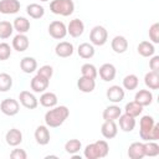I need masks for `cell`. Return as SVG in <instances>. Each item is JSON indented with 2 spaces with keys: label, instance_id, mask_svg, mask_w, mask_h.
<instances>
[{
  "label": "cell",
  "instance_id": "d590c367",
  "mask_svg": "<svg viewBox=\"0 0 159 159\" xmlns=\"http://www.w3.org/2000/svg\"><path fill=\"white\" fill-rule=\"evenodd\" d=\"M80 149H82V143L78 139H70L65 143V150L71 155L78 153Z\"/></svg>",
  "mask_w": 159,
  "mask_h": 159
},
{
  "label": "cell",
  "instance_id": "ffe728a7",
  "mask_svg": "<svg viewBox=\"0 0 159 159\" xmlns=\"http://www.w3.org/2000/svg\"><path fill=\"white\" fill-rule=\"evenodd\" d=\"M128 157L130 159H143L145 157L144 143L143 142H133L128 148Z\"/></svg>",
  "mask_w": 159,
  "mask_h": 159
},
{
  "label": "cell",
  "instance_id": "d4e9b609",
  "mask_svg": "<svg viewBox=\"0 0 159 159\" xmlns=\"http://www.w3.org/2000/svg\"><path fill=\"white\" fill-rule=\"evenodd\" d=\"M20 68L24 73H32L37 70V61L34 57L26 56L20 61Z\"/></svg>",
  "mask_w": 159,
  "mask_h": 159
},
{
  "label": "cell",
  "instance_id": "8fae6325",
  "mask_svg": "<svg viewBox=\"0 0 159 159\" xmlns=\"http://www.w3.org/2000/svg\"><path fill=\"white\" fill-rule=\"evenodd\" d=\"M98 75L103 81L111 82L116 78V75H117L116 66L112 63H103L98 70Z\"/></svg>",
  "mask_w": 159,
  "mask_h": 159
},
{
  "label": "cell",
  "instance_id": "2e32d148",
  "mask_svg": "<svg viewBox=\"0 0 159 159\" xmlns=\"http://www.w3.org/2000/svg\"><path fill=\"white\" fill-rule=\"evenodd\" d=\"M5 140L10 147H17L22 142V133L17 128H11L5 134Z\"/></svg>",
  "mask_w": 159,
  "mask_h": 159
},
{
  "label": "cell",
  "instance_id": "d6986e66",
  "mask_svg": "<svg viewBox=\"0 0 159 159\" xmlns=\"http://www.w3.org/2000/svg\"><path fill=\"white\" fill-rule=\"evenodd\" d=\"M118 120H119V128L123 132H125V133L132 132L135 128V124H137L135 118L132 117V116H129V114H127V113H124V114L122 113L118 117Z\"/></svg>",
  "mask_w": 159,
  "mask_h": 159
},
{
  "label": "cell",
  "instance_id": "f6af8a7d",
  "mask_svg": "<svg viewBox=\"0 0 159 159\" xmlns=\"http://www.w3.org/2000/svg\"><path fill=\"white\" fill-rule=\"evenodd\" d=\"M158 139H159V124L155 123L152 129V140H158Z\"/></svg>",
  "mask_w": 159,
  "mask_h": 159
},
{
  "label": "cell",
  "instance_id": "3957f363",
  "mask_svg": "<svg viewBox=\"0 0 159 159\" xmlns=\"http://www.w3.org/2000/svg\"><path fill=\"white\" fill-rule=\"evenodd\" d=\"M155 124V120L152 116H143L139 120V137L144 142L152 140V129Z\"/></svg>",
  "mask_w": 159,
  "mask_h": 159
},
{
  "label": "cell",
  "instance_id": "ee69618b",
  "mask_svg": "<svg viewBox=\"0 0 159 159\" xmlns=\"http://www.w3.org/2000/svg\"><path fill=\"white\" fill-rule=\"evenodd\" d=\"M149 67L152 71H159V56L157 55H153L149 60Z\"/></svg>",
  "mask_w": 159,
  "mask_h": 159
},
{
  "label": "cell",
  "instance_id": "7bdbcfd3",
  "mask_svg": "<svg viewBox=\"0 0 159 159\" xmlns=\"http://www.w3.org/2000/svg\"><path fill=\"white\" fill-rule=\"evenodd\" d=\"M10 158L12 159H26L27 158V153L24 149H12V152L10 153Z\"/></svg>",
  "mask_w": 159,
  "mask_h": 159
},
{
  "label": "cell",
  "instance_id": "5bb4252c",
  "mask_svg": "<svg viewBox=\"0 0 159 159\" xmlns=\"http://www.w3.org/2000/svg\"><path fill=\"white\" fill-rule=\"evenodd\" d=\"M73 52H75V47L68 41H61L55 47V53L58 57H62V58H67V57L72 56Z\"/></svg>",
  "mask_w": 159,
  "mask_h": 159
},
{
  "label": "cell",
  "instance_id": "74e56055",
  "mask_svg": "<svg viewBox=\"0 0 159 159\" xmlns=\"http://www.w3.org/2000/svg\"><path fill=\"white\" fill-rule=\"evenodd\" d=\"M83 155L87 159H98L99 158V153H98V149L96 147V143L87 144L84 150H83Z\"/></svg>",
  "mask_w": 159,
  "mask_h": 159
},
{
  "label": "cell",
  "instance_id": "1f68e13d",
  "mask_svg": "<svg viewBox=\"0 0 159 159\" xmlns=\"http://www.w3.org/2000/svg\"><path fill=\"white\" fill-rule=\"evenodd\" d=\"M143 108H144V107H142L139 103H137L135 101H132V102H128V103L125 104V107H124V113H127V114H129V116L137 118V117H139V116L142 114Z\"/></svg>",
  "mask_w": 159,
  "mask_h": 159
},
{
  "label": "cell",
  "instance_id": "bcb514c9",
  "mask_svg": "<svg viewBox=\"0 0 159 159\" xmlns=\"http://www.w3.org/2000/svg\"><path fill=\"white\" fill-rule=\"evenodd\" d=\"M40 1H43L45 2V1H48V0H40Z\"/></svg>",
  "mask_w": 159,
  "mask_h": 159
},
{
  "label": "cell",
  "instance_id": "f35d334b",
  "mask_svg": "<svg viewBox=\"0 0 159 159\" xmlns=\"http://www.w3.org/2000/svg\"><path fill=\"white\" fill-rule=\"evenodd\" d=\"M149 39L153 43H159V22H154L149 27Z\"/></svg>",
  "mask_w": 159,
  "mask_h": 159
},
{
  "label": "cell",
  "instance_id": "5b68a950",
  "mask_svg": "<svg viewBox=\"0 0 159 159\" xmlns=\"http://www.w3.org/2000/svg\"><path fill=\"white\" fill-rule=\"evenodd\" d=\"M48 34L55 40H62L67 35V26L60 20H55L48 25Z\"/></svg>",
  "mask_w": 159,
  "mask_h": 159
},
{
  "label": "cell",
  "instance_id": "484cf974",
  "mask_svg": "<svg viewBox=\"0 0 159 159\" xmlns=\"http://www.w3.org/2000/svg\"><path fill=\"white\" fill-rule=\"evenodd\" d=\"M57 96L53 93V92H42V94L40 96V104L46 107V108H52L55 106H57Z\"/></svg>",
  "mask_w": 159,
  "mask_h": 159
},
{
  "label": "cell",
  "instance_id": "8992f818",
  "mask_svg": "<svg viewBox=\"0 0 159 159\" xmlns=\"http://www.w3.org/2000/svg\"><path fill=\"white\" fill-rule=\"evenodd\" d=\"M0 111L9 117L16 116L20 111V103L14 98H5L4 101L0 102Z\"/></svg>",
  "mask_w": 159,
  "mask_h": 159
},
{
  "label": "cell",
  "instance_id": "7c38bea8",
  "mask_svg": "<svg viewBox=\"0 0 159 159\" xmlns=\"http://www.w3.org/2000/svg\"><path fill=\"white\" fill-rule=\"evenodd\" d=\"M34 135H35L36 143L40 144V145H47L50 143L51 134H50V130H48V127L47 125H39L35 129Z\"/></svg>",
  "mask_w": 159,
  "mask_h": 159
},
{
  "label": "cell",
  "instance_id": "9a60e30c",
  "mask_svg": "<svg viewBox=\"0 0 159 159\" xmlns=\"http://www.w3.org/2000/svg\"><path fill=\"white\" fill-rule=\"evenodd\" d=\"M30 46V40L26 36V34H17L12 39V48L17 52H24L29 48Z\"/></svg>",
  "mask_w": 159,
  "mask_h": 159
},
{
  "label": "cell",
  "instance_id": "60d3db41",
  "mask_svg": "<svg viewBox=\"0 0 159 159\" xmlns=\"http://www.w3.org/2000/svg\"><path fill=\"white\" fill-rule=\"evenodd\" d=\"M11 56V47L7 42H0V61H6Z\"/></svg>",
  "mask_w": 159,
  "mask_h": 159
},
{
  "label": "cell",
  "instance_id": "83f0119b",
  "mask_svg": "<svg viewBox=\"0 0 159 159\" xmlns=\"http://www.w3.org/2000/svg\"><path fill=\"white\" fill-rule=\"evenodd\" d=\"M144 83L149 89H158L159 88V72L149 71L144 76Z\"/></svg>",
  "mask_w": 159,
  "mask_h": 159
},
{
  "label": "cell",
  "instance_id": "ab89813d",
  "mask_svg": "<svg viewBox=\"0 0 159 159\" xmlns=\"http://www.w3.org/2000/svg\"><path fill=\"white\" fill-rule=\"evenodd\" d=\"M96 143V147L98 149V153H99V158H104L108 155L109 153V145L106 140H97L94 142Z\"/></svg>",
  "mask_w": 159,
  "mask_h": 159
},
{
  "label": "cell",
  "instance_id": "44dd1931",
  "mask_svg": "<svg viewBox=\"0 0 159 159\" xmlns=\"http://www.w3.org/2000/svg\"><path fill=\"white\" fill-rule=\"evenodd\" d=\"M77 87L81 92L83 93H91L94 91L96 88V80L93 78H89V77H84V76H81L77 81Z\"/></svg>",
  "mask_w": 159,
  "mask_h": 159
},
{
  "label": "cell",
  "instance_id": "b9f144b4",
  "mask_svg": "<svg viewBox=\"0 0 159 159\" xmlns=\"http://www.w3.org/2000/svg\"><path fill=\"white\" fill-rule=\"evenodd\" d=\"M36 71H37V75H40V76H42V77H45L47 80H51V77L53 75V68L50 65H43Z\"/></svg>",
  "mask_w": 159,
  "mask_h": 159
},
{
  "label": "cell",
  "instance_id": "d6a6232c",
  "mask_svg": "<svg viewBox=\"0 0 159 159\" xmlns=\"http://www.w3.org/2000/svg\"><path fill=\"white\" fill-rule=\"evenodd\" d=\"M144 153L145 157H157L159 155V144L157 143V140H148L144 143Z\"/></svg>",
  "mask_w": 159,
  "mask_h": 159
},
{
  "label": "cell",
  "instance_id": "e575fe53",
  "mask_svg": "<svg viewBox=\"0 0 159 159\" xmlns=\"http://www.w3.org/2000/svg\"><path fill=\"white\" fill-rule=\"evenodd\" d=\"M12 87V77L6 73L1 72L0 73V92H7Z\"/></svg>",
  "mask_w": 159,
  "mask_h": 159
},
{
  "label": "cell",
  "instance_id": "7a4b0ae2",
  "mask_svg": "<svg viewBox=\"0 0 159 159\" xmlns=\"http://www.w3.org/2000/svg\"><path fill=\"white\" fill-rule=\"evenodd\" d=\"M50 10L55 15L70 16L75 11V2L72 0H52L50 2Z\"/></svg>",
  "mask_w": 159,
  "mask_h": 159
},
{
  "label": "cell",
  "instance_id": "ac0fdd59",
  "mask_svg": "<svg viewBox=\"0 0 159 159\" xmlns=\"http://www.w3.org/2000/svg\"><path fill=\"white\" fill-rule=\"evenodd\" d=\"M111 47L116 53H124L128 50V40L122 35H117L112 39Z\"/></svg>",
  "mask_w": 159,
  "mask_h": 159
},
{
  "label": "cell",
  "instance_id": "4316f807",
  "mask_svg": "<svg viewBox=\"0 0 159 159\" xmlns=\"http://www.w3.org/2000/svg\"><path fill=\"white\" fill-rule=\"evenodd\" d=\"M137 51L142 57H152L155 53V47L154 43L150 41H142L139 42Z\"/></svg>",
  "mask_w": 159,
  "mask_h": 159
},
{
  "label": "cell",
  "instance_id": "ba28073f",
  "mask_svg": "<svg viewBox=\"0 0 159 159\" xmlns=\"http://www.w3.org/2000/svg\"><path fill=\"white\" fill-rule=\"evenodd\" d=\"M19 101L27 109H35L39 106V99L30 91H21L19 94Z\"/></svg>",
  "mask_w": 159,
  "mask_h": 159
},
{
  "label": "cell",
  "instance_id": "836d02e7",
  "mask_svg": "<svg viewBox=\"0 0 159 159\" xmlns=\"http://www.w3.org/2000/svg\"><path fill=\"white\" fill-rule=\"evenodd\" d=\"M81 75L84 77H89V78L96 80L98 76V70L92 63H83L81 66Z\"/></svg>",
  "mask_w": 159,
  "mask_h": 159
},
{
  "label": "cell",
  "instance_id": "30bf717a",
  "mask_svg": "<svg viewBox=\"0 0 159 159\" xmlns=\"http://www.w3.org/2000/svg\"><path fill=\"white\" fill-rule=\"evenodd\" d=\"M50 84V80L40 76L36 73V76H34L30 81V87L35 93H42L48 88Z\"/></svg>",
  "mask_w": 159,
  "mask_h": 159
},
{
  "label": "cell",
  "instance_id": "cb8c5ba5",
  "mask_svg": "<svg viewBox=\"0 0 159 159\" xmlns=\"http://www.w3.org/2000/svg\"><path fill=\"white\" fill-rule=\"evenodd\" d=\"M120 114H122V108L113 103L112 106L106 107V109L102 113V117L104 120H116Z\"/></svg>",
  "mask_w": 159,
  "mask_h": 159
},
{
  "label": "cell",
  "instance_id": "4dcf8cb0",
  "mask_svg": "<svg viewBox=\"0 0 159 159\" xmlns=\"http://www.w3.org/2000/svg\"><path fill=\"white\" fill-rule=\"evenodd\" d=\"M123 88L127 89V91H133V89H137L138 84H139V78L137 75L134 73H130V75H127L124 78H123Z\"/></svg>",
  "mask_w": 159,
  "mask_h": 159
},
{
  "label": "cell",
  "instance_id": "4fadbf2b",
  "mask_svg": "<svg viewBox=\"0 0 159 159\" xmlns=\"http://www.w3.org/2000/svg\"><path fill=\"white\" fill-rule=\"evenodd\" d=\"M84 31V24L82 20L80 19H73L70 21V24L67 25V34L71 36V37H80L82 36Z\"/></svg>",
  "mask_w": 159,
  "mask_h": 159
},
{
  "label": "cell",
  "instance_id": "52a82bcc",
  "mask_svg": "<svg viewBox=\"0 0 159 159\" xmlns=\"http://www.w3.org/2000/svg\"><path fill=\"white\" fill-rule=\"evenodd\" d=\"M106 96H107V99L114 104L117 103H120L123 99H124V96H125V92H124V88L118 86V84H113L111 86L107 92H106Z\"/></svg>",
  "mask_w": 159,
  "mask_h": 159
},
{
  "label": "cell",
  "instance_id": "277c9868",
  "mask_svg": "<svg viewBox=\"0 0 159 159\" xmlns=\"http://www.w3.org/2000/svg\"><path fill=\"white\" fill-rule=\"evenodd\" d=\"M108 40V31L106 30V27L101 26V25H96L94 27H92L91 32H89V41L93 46H103Z\"/></svg>",
  "mask_w": 159,
  "mask_h": 159
},
{
  "label": "cell",
  "instance_id": "e0dca14e",
  "mask_svg": "<svg viewBox=\"0 0 159 159\" xmlns=\"http://www.w3.org/2000/svg\"><path fill=\"white\" fill-rule=\"evenodd\" d=\"M101 133L106 139H112L118 133V125L114 120H104L101 125Z\"/></svg>",
  "mask_w": 159,
  "mask_h": 159
},
{
  "label": "cell",
  "instance_id": "f1b7e54d",
  "mask_svg": "<svg viewBox=\"0 0 159 159\" xmlns=\"http://www.w3.org/2000/svg\"><path fill=\"white\" fill-rule=\"evenodd\" d=\"M14 30L17 31V34H26L30 31V21L24 16H17L12 22Z\"/></svg>",
  "mask_w": 159,
  "mask_h": 159
},
{
  "label": "cell",
  "instance_id": "7402d4cb",
  "mask_svg": "<svg viewBox=\"0 0 159 159\" xmlns=\"http://www.w3.org/2000/svg\"><path fill=\"white\" fill-rule=\"evenodd\" d=\"M134 101L142 107L150 106L153 102V93L149 89H139L134 96Z\"/></svg>",
  "mask_w": 159,
  "mask_h": 159
},
{
  "label": "cell",
  "instance_id": "f546056e",
  "mask_svg": "<svg viewBox=\"0 0 159 159\" xmlns=\"http://www.w3.org/2000/svg\"><path fill=\"white\" fill-rule=\"evenodd\" d=\"M26 12L31 19H41L45 15V9L40 4L32 2L26 6Z\"/></svg>",
  "mask_w": 159,
  "mask_h": 159
},
{
  "label": "cell",
  "instance_id": "6da1fadb",
  "mask_svg": "<svg viewBox=\"0 0 159 159\" xmlns=\"http://www.w3.org/2000/svg\"><path fill=\"white\" fill-rule=\"evenodd\" d=\"M70 116V109L66 106H55L45 113V123L50 128H57L65 123Z\"/></svg>",
  "mask_w": 159,
  "mask_h": 159
},
{
  "label": "cell",
  "instance_id": "9c48e42d",
  "mask_svg": "<svg viewBox=\"0 0 159 159\" xmlns=\"http://www.w3.org/2000/svg\"><path fill=\"white\" fill-rule=\"evenodd\" d=\"M21 4L19 0H0V14L12 15L20 11Z\"/></svg>",
  "mask_w": 159,
  "mask_h": 159
},
{
  "label": "cell",
  "instance_id": "603a6c76",
  "mask_svg": "<svg viewBox=\"0 0 159 159\" xmlns=\"http://www.w3.org/2000/svg\"><path fill=\"white\" fill-rule=\"evenodd\" d=\"M94 46L89 42H82L78 45V48H77V53L81 58H84V60H89L94 56Z\"/></svg>",
  "mask_w": 159,
  "mask_h": 159
},
{
  "label": "cell",
  "instance_id": "8d00e7d4",
  "mask_svg": "<svg viewBox=\"0 0 159 159\" xmlns=\"http://www.w3.org/2000/svg\"><path fill=\"white\" fill-rule=\"evenodd\" d=\"M14 31V26L10 21H0V39H9Z\"/></svg>",
  "mask_w": 159,
  "mask_h": 159
}]
</instances>
